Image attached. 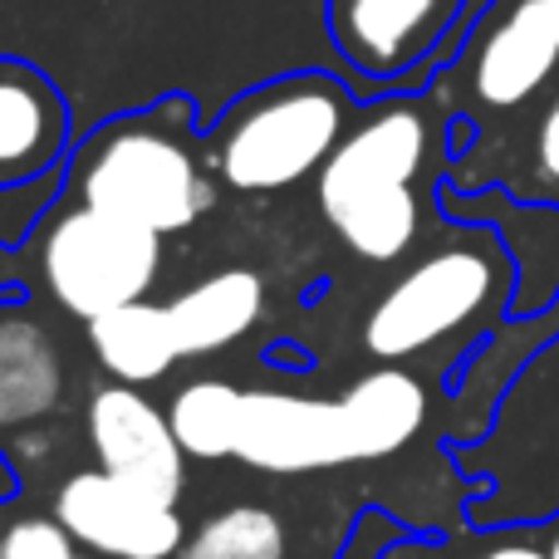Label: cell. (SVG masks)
Instances as JSON below:
<instances>
[{
    "mask_svg": "<svg viewBox=\"0 0 559 559\" xmlns=\"http://www.w3.org/2000/svg\"><path fill=\"white\" fill-rule=\"evenodd\" d=\"M452 108L437 94H388L358 108L354 128L324 163L319 212L334 236L373 265H393L423 231L417 177L442 153Z\"/></svg>",
    "mask_w": 559,
    "mask_h": 559,
    "instance_id": "obj_1",
    "label": "cell"
},
{
    "mask_svg": "<svg viewBox=\"0 0 559 559\" xmlns=\"http://www.w3.org/2000/svg\"><path fill=\"white\" fill-rule=\"evenodd\" d=\"M197 104L167 94L153 108L94 128L69 163L74 202L138 222L157 236L197 226L216 202L206 153H197Z\"/></svg>",
    "mask_w": 559,
    "mask_h": 559,
    "instance_id": "obj_2",
    "label": "cell"
},
{
    "mask_svg": "<svg viewBox=\"0 0 559 559\" xmlns=\"http://www.w3.org/2000/svg\"><path fill=\"white\" fill-rule=\"evenodd\" d=\"M358 104L334 74H285L241 94L212 123L202 153L216 182L231 192L261 197L319 177L344 133L354 128Z\"/></svg>",
    "mask_w": 559,
    "mask_h": 559,
    "instance_id": "obj_3",
    "label": "cell"
},
{
    "mask_svg": "<svg viewBox=\"0 0 559 559\" xmlns=\"http://www.w3.org/2000/svg\"><path fill=\"white\" fill-rule=\"evenodd\" d=\"M511 285V255L491 231H462L397 275L364 319V348L383 364L437 348L486 314Z\"/></svg>",
    "mask_w": 559,
    "mask_h": 559,
    "instance_id": "obj_4",
    "label": "cell"
},
{
    "mask_svg": "<svg viewBox=\"0 0 559 559\" xmlns=\"http://www.w3.org/2000/svg\"><path fill=\"white\" fill-rule=\"evenodd\" d=\"M163 275V236L98 206H59L39 236V280L74 319H98L147 299Z\"/></svg>",
    "mask_w": 559,
    "mask_h": 559,
    "instance_id": "obj_5",
    "label": "cell"
},
{
    "mask_svg": "<svg viewBox=\"0 0 559 559\" xmlns=\"http://www.w3.org/2000/svg\"><path fill=\"white\" fill-rule=\"evenodd\" d=\"M447 84L481 114H521L559 84V15L550 0H491L472 20Z\"/></svg>",
    "mask_w": 559,
    "mask_h": 559,
    "instance_id": "obj_6",
    "label": "cell"
},
{
    "mask_svg": "<svg viewBox=\"0 0 559 559\" xmlns=\"http://www.w3.org/2000/svg\"><path fill=\"white\" fill-rule=\"evenodd\" d=\"M466 0H329V45L368 84H403L456 29Z\"/></svg>",
    "mask_w": 559,
    "mask_h": 559,
    "instance_id": "obj_7",
    "label": "cell"
},
{
    "mask_svg": "<svg viewBox=\"0 0 559 559\" xmlns=\"http://www.w3.org/2000/svg\"><path fill=\"white\" fill-rule=\"evenodd\" d=\"M55 515L98 559H177L187 545L177 506L153 501L147 491L108 476L104 466L64 476L55 491Z\"/></svg>",
    "mask_w": 559,
    "mask_h": 559,
    "instance_id": "obj_8",
    "label": "cell"
},
{
    "mask_svg": "<svg viewBox=\"0 0 559 559\" xmlns=\"http://www.w3.org/2000/svg\"><path fill=\"white\" fill-rule=\"evenodd\" d=\"M88 447L108 476L163 506L182 501L187 452L167 423V407L147 403L133 383H104L88 397Z\"/></svg>",
    "mask_w": 559,
    "mask_h": 559,
    "instance_id": "obj_9",
    "label": "cell"
},
{
    "mask_svg": "<svg viewBox=\"0 0 559 559\" xmlns=\"http://www.w3.org/2000/svg\"><path fill=\"white\" fill-rule=\"evenodd\" d=\"M236 462L271 476L324 472L348 462L338 397L285 393V388H246L236 423Z\"/></svg>",
    "mask_w": 559,
    "mask_h": 559,
    "instance_id": "obj_10",
    "label": "cell"
},
{
    "mask_svg": "<svg viewBox=\"0 0 559 559\" xmlns=\"http://www.w3.org/2000/svg\"><path fill=\"white\" fill-rule=\"evenodd\" d=\"M69 153V104L45 69L0 55V192L45 182Z\"/></svg>",
    "mask_w": 559,
    "mask_h": 559,
    "instance_id": "obj_11",
    "label": "cell"
},
{
    "mask_svg": "<svg viewBox=\"0 0 559 559\" xmlns=\"http://www.w3.org/2000/svg\"><path fill=\"white\" fill-rule=\"evenodd\" d=\"M59 338L25 299H0V432L35 427L64 403Z\"/></svg>",
    "mask_w": 559,
    "mask_h": 559,
    "instance_id": "obj_12",
    "label": "cell"
},
{
    "mask_svg": "<svg viewBox=\"0 0 559 559\" xmlns=\"http://www.w3.org/2000/svg\"><path fill=\"white\" fill-rule=\"evenodd\" d=\"M348 462H383L397 456L427 423V388L407 368H373L338 397Z\"/></svg>",
    "mask_w": 559,
    "mask_h": 559,
    "instance_id": "obj_13",
    "label": "cell"
},
{
    "mask_svg": "<svg viewBox=\"0 0 559 559\" xmlns=\"http://www.w3.org/2000/svg\"><path fill=\"white\" fill-rule=\"evenodd\" d=\"M261 314H265V280L255 271H246V265L197 280L192 289H182L167 305L182 358H206V354H222V348L241 344L261 324Z\"/></svg>",
    "mask_w": 559,
    "mask_h": 559,
    "instance_id": "obj_14",
    "label": "cell"
},
{
    "mask_svg": "<svg viewBox=\"0 0 559 559\" xmlns=\"http://www.w3.org/2000/svg\"><path fill=\"white\" fill-rule=\"evenodd\" d=\"M88 348H94V358L118 383H133V388L167 378L173 364L182 358L167 305H153V299H138V305L88 319Z\"/></svg>",
    "mask_w": 559,
    "mask_h": 559,
    "instance_id": "obj_15",
    "label": "cell"
},
{
    "mask_svg": "<svg viewBox=\"0 0 559 559\" xmlns=\"http://www.w3.org/2000/svg\"><path fill=\"white\" fill-rule=\"evenodd\" d=\"M241 397L246 388L226 383V378H197V383L177 388L167 403V423H173L177 442L192 462H222L236 456V423H241Z\"/></svg>",
    "mask_w": 559,
    "mask_h": 559,
    "instance_id": "obj_16",
    "label": "cell"
},
{
    "mask_svg": "<svg viewBox=\"0 0 559 559\" xmlns=\"http://www.w3.org/2000/svg\"><path fill=\"white\" fill-rule=\"evenodd\" d=\"M177 559H285V525L265 506H231L197 525Z\"/></svg>",
    "mask_w": 559,
    "mask_h": 559,
    "instance_id": "obj_17",
    "label": "cell"
},
{
    "mask_svg": "<svg viewBox=\"0 0 559 559\" xmlns=\"http://www.w3.org/2000/svg\"><path fill=\"white\" fill-rule=\"evenodd\" d=\"M0 559H79V540L59 515H20L0 531Z\"/></svg>",
    "mask_w": 559,
    "mask_h": 559,
    "instance_id": "obj_18",
    "label": "cell"
},
{
    "mask_svg": "<svg viewBox=\"0 0 559 559\" xmlns=\"http://www.w3.org/2000/svg\"><path fill=\"white\" fill-rule=\"evenodd\" d=\"M531 163L540 182L559 187V84L545 94V108L535 118V138H531Z\"/></svg>",
    "mask_w": 559,
    "mask_h": 559,
    "instance_id": "obj_19",
    "label": "cell"
},
{
    "mask_svg": "<svg viewBox=\"0 0 559 559\" xmlns=\"http://www.w3.org/2000/svg\"><path fill=\"white\" fill-rule=\"evenodd\" d=\"M393 545H397V521L368 511V515H358L354 535H348V545H344V559H388Z\"/></svg>",
    "mask_w": 559,
    "mask_h": 559,
    "instance_id": "obj_20",
    "label": "cell"
},
{
    "mask_svg": "<svg viewBox=\"0 0 559 559\" xmlns=\"http://www.w3.org/2000/svg\"><path fill=\"white\" fill-rule=\"evenodd\" d=\"M5 452H10V462H15L20 472H25V466H39V462L49 456V437L39 432V423H35V427H20L15 442H10Z\"/></svg>",
    "mask_w": 559,
    "mask_h": 559,
    "instance_id": "obj_21",
    "label": "cell"
},
{
    "mask_svg": "<svg viewBox=\"0 0 559 559\" xmlns=\"http://www.w3.org/2000/svg\"><path fill=\"white\" fill-rule=\"evenodd\" d=\"M472 559H550L540 550V545H525V540H501V545H491V550H481V555H472Z\"/></svg>",
    "mask_w": 559,
    "mask_h": 559,
    "instance_id": "obj_22",
    "label": "cell"
},
{
    "mask_svg": "<svg viewBox=\"0 0 559 559\" xmlns=\"http://www.w3.org/2000/svg\"><path fill=\"white\" fill-rule=\"evenodd\" d=\"M15 486H20V466L10 462V452L0 447V501H5V496H15Z\"/></svg>",
    "mask_w": 559,
    "mask_h": 559,
    "instance_id": "obj_23",
    "label": "cell"
},
{
    "mask_svg": "<svg viewBox=\"0 0 559 559\" xmlns=\"http://www.w3.org/2000/svg\"><path fill=\"white\" fill-rule=\"evenodd\" d=\"M545 555H550V559H559V521L550 525V535H545Z\"/></svg>",
    "mask_w": 559,
    "mask_h": 559,
    "instance_id": "obj_24",
    "label": "cell"
},
{
    "mask_svg": "<svg viewBox=\"0 0 559 559\" xmlns=\"http://www.w3.org/2000/svg\"><path fill=\"white\" fill-rule=\"evenodd\" d=\"M550 10H555V15H559V0H550Z\"/></svg>",
    "mask_w": 559,
    "mask_h": 559,
    "instance_id": "obj_25",
    "label": "cell"
},
{
    "mask_svg": "<svg viewBox=\"0 0 559 559\" xmlns=\"http://www.w3.org/2000/svg\"><path fill=\"white\" fill-rule=\"evenodd\" d=\"M79 559H98V555H79Z\"/></svg>",
    "mask_w": 559,
    "mask_h": 559,
    "instance_id": "obj_26",
    "label": "cell"
}]
</instances>
